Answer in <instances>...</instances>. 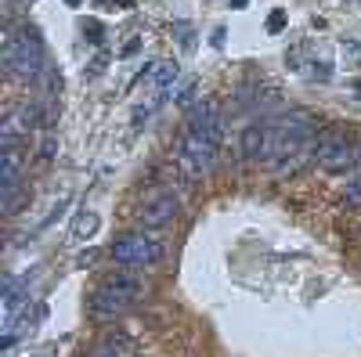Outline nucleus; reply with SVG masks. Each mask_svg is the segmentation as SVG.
Segmentation results:
<instances>
[{"label":"nucleus","instance_id":"11","mask_svg":"<svg viewBox=\"0 0 361 357\" xmlns=\"http://www.w3.org/2000/svg\"><path fill=\"white\" fill-rule=\"evenodd\" d=\"M94 231H98V217H94V213H80V217H76V224H73V238H80V242H83V238H90Z\"/></svg>","mask_w":361,"mask_h":357},{"label":"nucleus","instance_id":"18","mask_svg":"<svg viewBox=\"0 0 361 357\" xmlns=\"http://www.w3.org/2000/svg\"><path fill=\"white\" fill-rule=\"evenodd\" d=\"M66 4H73V8H76V4H83V0H66Z\"/></svg>","mask_w":361,"mask_h":357},{"label":"nucleus","instance_id":"6","mask_svg":"<svg viewBox=\"0 0 361 357\" xmlns=\"http://www.w3.org/2000/svg\"><path fill=\"white\" fill-rule=\"evenodd\" d=\"M318 163H322V170H329V173H347L354 163H357V156L350 152V144L343 141V137H325L322 144H318Z\"/></svg>","mask_w":361,"mask_h":357},{"label":"nucleus","instance_id":"2","mask_svg":"<svg viewBox=\"0 0 361 357\" xmlns=\"http://www.w3.org/2000/svg\"><path fill=\"white\" fill-rule=\"evenodd\" d=\"M145 296V285L130 275H116L109 278L98 292H94V300H90V307H94V314L102 318H119V314H127L137 300Z\"/></svg>","mask_w":361,"mask_h":357},{"label":"nucleus","instance_id":"15","mask_svg":"<svg viewBox=\"0 0 361 357\" xmlns=\"http://www.w3.org/2000/svg\"><path fill=\"white\" fill-rule=\"evenodd\" d=\"M54 148H58V144H54V137H47V141H44V152H40V156H44V159H54Z\"/></svg>","mask_w":361,"mask_h":357},{"label":"nucleus","instance_id":"12","mask_svg":"<svg viewBox=\"0 0 361 357\" xmlns=\"http://www.w3.org/2000/svg\"><path fill=\"white\" fill-rule=\"evenodd\" d=\"M347 202H350V206H361V177L347 184Z\"/></svg>","mask_w":361,"mask_h":357},{"label":"nucleus","instance_id":"14","mask_svg":"<svg viewBox=\"0 0 361 357\" xmlns=\"http://www.w3.org/2000/svg\"><path fill=\"white\" fill-rule=\"evenodd\" d=\"M267 29H271V33L286 29V11H275V15H271V18H267Z\"/></svg>","mask_w":361,"mask_h":357},{"label":"nucleus","instance_id":"13","mask_svg":"<svg viewBox=\"0 0 361 357\" xmlns=\"http://www.w3.org/2000/svg\"><path fill=\"white\" fill-rule=\"evenodd\" d=\"M98 256H102L98 249H87V253H80V256H76V267H94V263H98Z\"/></svg>","mask_w":361,"mask_h":357},{"label":"nucleus","instance_id":"16","mask_svg":"<svg viewBox=\"0 0 361 357\" xmlns=\"http://www.w3.org/2000/svg\"><path fill=\"white\" fill-rule=\"evenodd\" d=\"M192 94H195V83H185V91L177 94V101H192Z\"/></svg>","mask_w":361,"mask_h":357},{"label":"nucleus","instance_id":"9","mask_svg":"<svg viewBox=\"0 0 361 357\" xmlns=\"http://www.w3.org/2000/svg\"><path fill=\"white\" fill-rule=\"evenodd\" d=\"M18 173H22L18 148H4V159H0V188H4V195L18 192Z\"/></svg>","mask_w":361,"mask_h":357},{"label":"nucleus","instance_id":"1","mask_svg":"<svg viewBox=\"0 0 361 357\" xmlns=\"http://www.w3.org/2000/svg\"><path fill=\"white\" fill-rule=\"evenodd\" d=\"M4 65H8V73L25 76V80L44 73V44L33 25H22V33H11L4 40Z\"/></svg>","mask_w":361,"mask_h":357},{"label":"nucleus","instance_id":"10","mask_svg":"<svg viewBox=\"0 0 361 357\" xmlns=\"http://www.w3.org/2000/svg\"><path fill=\"white\" fill-rule=\"evenodd\" d=\"M152 80H156V87H159V98H166V91L177 83V65H173V62H159V65L152 69Z\"/></svg>","mask_w":361,"mask_h":357},{"label":"nucleus","instance_id":"17","mask_svg":"<svg viewBox=\"0 0 361 357\" xmlns=\"http://www.w3.org/2000/svg\"><path fill=\"white\" fill-rule=\"evenodd\" d=\"M94 357H119V353H116V346H102Z\"/></svg>","mask_w":361,"mask_h":357},{"label":"nucleus","instance_id":"7","mask_svg":"<svg viewBox=\"0 0 361 357\" xmlns=\"http://www.w3.org/2000/svg\"><path fill=\"white\" fill-rule=\"evenodd\" d=\"M188 130L221 144V108H217V101H199L188 112Z\"/></svg>","mask_w":361,"mask_h":357},{"label":"nucleus","instance_id":"8","mask_svg":"<svg viewBox=\"0 0 361 357\" xmlns=\"http://www.w3.org/2000/svg\"><path fill=\"white\" fill-rule=\"evenodd\" d=\"M243 152L250 159H275V127L271 123H250L243 134Z\"/></svg>","mask_w":361,"mask_h":357},{"label":"nucleus","instance_id":"5","mask_svg":"<svg viewBox=\"0 0 361 357\" xmlns=\"http://www.w3.org/2000/svg\"><path fill=\"white\" fill-rule=\"evenodd\" d=\"M177 213H180L177 195L163 192V195H152V199H148V202L141 206L137 220H141V227H163V224H173V220H177Z\"/></svg>","mask_w":361,"mask_h":357},{"label":"nucleus","instance_id":"4","mask_svg":"<svg viewBox=\"0 0 361 357\" xmlns=\"http://www.w3.org/2000/svg\"><path fill=\"white\" fill-rule=\"evenodd\" d=\"M112 260L123 267H152L163 260V246L148 234H123L112 246Z\"/></svg>","mask_w":361,"mask_h":357},{"label":"nucleus","instance_id":"19","mask_svg":"<svg viewBox=\"0 0 361 357\" xmlns=\"http://www.w3.org/2000/svg\"><path fill=\"white\" fill-rule=\"evenodd\" d=\"M357 163H361V152H357Z\"/></svg>","mask_w":361,"mask_h":357},{"label":"nucleus","instance_id":"3","mask_svg":"<svg viewBox=\"0 0 361 357\" xmlns=\"http://www.w3.org/2000/svg\"><path fill=\"white\" fill-rule=\"evenodd\" d=\"M177 163L185 166L188 177H206L209 170H214L217 163V141H209V137H199V134H185V141H180L177 148Z\"/></svg>","mask_w":361,"mask_h":357}]
</instances>
